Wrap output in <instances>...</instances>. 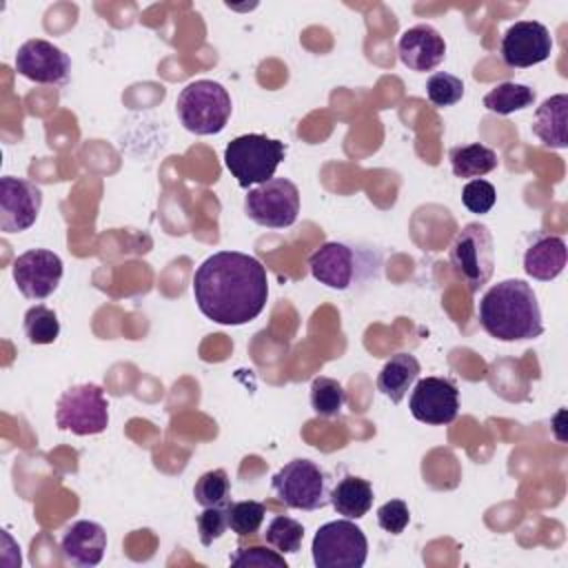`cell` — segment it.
<instances>
[{
  "mask_svg": "<svg viewBox=\"0 0 568 568\" xmlns=\"http://www.w3.org/2000/svg\"><path fill=\"white\" fill-rule=\"evenodd\" d=\"M193 297L204 317L224 326L246 324L266 306V268L240 251L213 253L193 275Z\"/></svg>",
  "mask_w": 568,
  "mask_h": 568,
  "instance_id": "cell-1",
  "label": "cell"
},
{
  "mask_svg": "<svg viewBox=\"0 0 568 568\" xmlns=\"http://www.w3.org/2000/svg\"><path fill=\"white\" fill-rule=\"evenodd\" d=\"M477 320L499 342L535 339L544 333L537 295L524 280H504L490 286L477 304Z\"/></svg>",
  "mask_w": 568,
  "mask_h": 568,
  "instance_id": "cell-2",
  "label": "cell"
},
{
  "mask_svg": "<svg viewBox=\"0 0 568 568\" xmlns=\"http://www.w3.org/2000/svg\"><path fill=\"white\" fill-rule=\"evenodd\" d=\"M284 155V142L266 138L262 133H246L233 138L226 144L224 164L242 189H253L275 178V171Z\"/></svg>",
  "mask_w": 568,
  "mask_h": 568,
  "instance_id": "cell-3",
  "label": "cell"
},
{
  "mask_svg": "<svg viewBox=\"0 0 568 568\" xmlns=\"http://www.w3.org/2000/svg\"><path fill=\"white\" fill-rule=\"evenodd\" d=\"M175 111L186 131L195 135H215L226 126L233 104L229 91L220 82L195 80L180 91Z\"/></svg>",
  "mask_w": 568,
  "mask_h": 568,
  "instance_id": "cell-4",
  "label": "cell"
},
{
  "mask_svg": "<svg viewBox=\"0 0 568 568\" xmlns=\"http://www.w3.org/2000/svg\"><path fill=\"white\" fill-rule=\"evenodd\" d=\"M448 262L468 293H477L488 284L495 271V244L488 226L479 222L466 224L448 248Z\"/></svg>",
  "mask_w": 568,
  "mask_h": 568,
  "instance_id": "cell-5",
  "label": "cell"
},
{
  "mask_svg": "<svg viewBox=\"0 0 568 568\" xmlns=\"http://www.w3.org/2000/svg\"><path fill=\"white\" fill-rule=\"evenodd\" d=\"M271 486L280 501L295 510H317L331 501L326 473L304 457L284 464L273 475Z\"/></svg>",
  "mask_w": 568,
  "mask_h": 568,
  "instance_id": "cell-6",
  "label": "cell"
},
{
  "mask_svg": "<svg viewBox=\"0 0 568 568\" xmlns=\"http://www.w3.org/2000/svg\"><path fill=\"white\" fill-rule=\"evenodd\" d=\"M311 550L317 568H362L368 555V539L353 519L344 517L320 526Z\"/></svg>",
  "mask_w": 568,
  "mask_h": 568,
  "instance_id": "cell-7",
  "label": "cell"
},
{
  "mask_svg": "<svg viewBox=\"0 0 568 568\" xmlns=\"http://www.w3.org/2000/svg\"><path fill=\"white\" fill-rule=\"evenodd\" d=\"M55 424L73 435H98L109 426V402L98 384L67 388L55 404Z\"/></svg>",
  "mask_w": 568,
  "mask_h": 568,
  "instance_id": "cell-8",
  "label": "cell"
},
{
  "mask_svg": "<svg viewBox=\"0 0 568 568\" xmlns=\"http://www.w3.org/2000/svg\"><path fill=\"white\" fill-rule=\"evenodd\" d=\"M244 213L260 226L286 229L297 220L300 191L286 178H271L268 182L248 189Z\"/></svg>",
  "mask_w": 568,
  "mask_h": 568,
  "instance_id": "cell-9",
  "label": "cell"
},
{
  "mask_svg": "<svg viewBox=\"0 0 568 568\" xmlns=\"http://www.w3.org/2000/svg\"><path fill=\"white\" fill-rule=\"evenodd\" d=\"M11 273L18 291L24 297L44 300L58 288L62 280V260L53 251L29 248L16 257Z\"/></svg>",
  "mask_w": 568,
  "mask_h": 568,
  "instance_id": "cell-10",
  "label": "cell"
},
{
  "mask_svg": "<svg viewBox=\"0 0 568 568\" xmlns=\"http://www.w3.org/2000/svg\"><path fill=\"white\" fill-rule=\"evenodd\" d=\"M13 64L22 78L38 84H64L71 73L69 55L42 38H33L20 44Z\"/></svg>",
  "mask_w": 568,
  "mask_h": 568,
  "instance_id": "cell-11",
  "label": "cell"
},
{
  "mask_svg": "<svg viewBox=\"0 0 568 568\" xmlns=\"http://www.w3.org/2000/svg\"><path fill=\"white\" fill-rule=\"evenodd\" d=\"M408 408L410 415L422 424H450L459 413V390L446 377H424L415 384Z\"/></svg>",
  "mask_w": 568,
  "mask_h": 568,
  "instance_id": "cell-12",
  "label": "cell"
},
{
  "mask_svg": "<svg viewBox=\"0 0 568 568\" xmlns=\"http://www.w3.org/2000/svg\"><path fill=\"white\" fill-rule=\"evenodd\" d=\"M42 206V191L24 178H0V229L20 233L36 224Z\"/></svg>",
  "mask_w": 568,
  "mask_h": 568,
  "instance_id": "cell-13",
  "label": "cell"
},
{
  "mask_svg": "<svg viewBox=\"0 0 568 568\" xmlns=\"http://www.w3.org/2000/svg\"><path fill=\"white\" fill-rule=\"evenodd\" d=\"M552 51L550 31L535 20H519L510 24L501 38L499 53L508 67L526 69L544 62Z\"/></svg>",
  "mask_w": 568,
  "mask_h": 568,
  "instance_id": "cell-14",
  "label": "cell"
},
{
  "mask_svg": "<svg viewBox=\"0 0 568 568\" xmlns=\"http://www.w3.org/2000/svg\"><path fill=\"white\" fill-rule=\"evenodd\" d=\"M311 275L335 291H346L359 277V255L346 242H326L308 257Z\"/></svg>",
  "mask_w": 568,
  "mask_h": 568,
  "instance_id": "cell-15",
  "label": "cell"
},
{
  "mask_svg": "<svg viewBox=\"0 0 568 568\" xmlns=\"http://www.w3.org/2000/svg\"><path fill=\"white\" fill-rule=\"evenodd\" d=\"M397 53L410 71H433L444 62L446 42L430 24H415L399 36Z\"/></svg>",
  "mask_w": 568,
  "mask_h": 568,
  "instance_id": "cell-16",
  "label": "cell"
},
{
  "mask_svg": "<svg viewBox=\"0 0 568 568\" xmlns=\"http://www.w3.org/2000/svg\"><path fill=\"white\" fill-rule=\"evenodd\" d=\"M60 550L64 561H69L71 566H80V568L98 566L106 550V532L100 524L80 519L64 530L60 539Z\"/></svg>",
  "mask_w": 568,
  "mask_h": 568,
  "instance_id": "cell-17",
  "label": "cell"
},
{
  "mask_svg": "<svg viewBox=\"0 0 568 568\" xmlns=\"http://www.w3.org/2000/svg\"><path fill=\"white\" fill-rule=\"evenodd\" d=\"M566 257L568 248L559 235H537L524 253V271L539 282H550L564 271Z\"/></svg>",
  "mask_w": 568,
  "mask_h": 568,
  "instance_id": "cell-18",
  "label": "cell"
},
{
  "mask_svg": "<svg viewBox=\"0 0 568 568\" xmlns=\"http://www.w3.org/2000/svg\"><path fill=\"white\" fill-rule=\"evenodd\" d=\"M532 133L550 149L568 144V95L557 93L546 98L532 118Z\"/></svg>",
  "mask_w": 568,
  "mask_h": 568,
  "instance_id": "cell-19",
  "label": "cell"
},
{
  "mask_svg": "<svg viewBox=\"0 0 568 568\" xmlns=\"http://www.w3.org/2000/svg\"><path fill=\"white\" fill-rule=\"evenodd\" d=\"M422 366L410 353H395L377 375V390L393 404H399L415 384Z\"/></svg>",
  "mask_w": 568,
  "mask_h": 568,
  "instance_id": "cell-20",
  "label": "cell"
},
{
  "mask_svg": "<svg viewBox=\"0 0 568 568\" xmlns=\"http://www.w3.org/2000/svg\"><path fill=\"white\" fill-rule=\"evenodd\" d=\"M331 504L337 515L346 519H362L373 506V486L357 475H346L333 486Z\"/></svg>",
  "mask_w": 568,
  "mask_h": 568,
  "instance_id": "cell-21",
  "label": "cell"
},
{
  "mask_svg": "<svg viewBox=\"0 0 568 568\" xmlns=\"http://www.w3.org/2000/svg\"><path fill=\"white\" fill-rule=\"evenodd\" d=\"M450 166L457 178H481L490 171L497 169V153L479 142L464 144V146H453L450 153Z\"/></svg>",
  "mask_w": 568,
  "mask_h": 568,
  "instance_id": "cell-22",
  "label": "cell"
},
{
  "mask_svg": "<svg viewBox=\"0 0 568 568\" xmlns=\"http://www.w3.org/2000/svg\"><path fill=\"white\" fill-rule=\"evenodd\" d=\"M532 102H535V91L528 84H519V82H501L484 95V106L499 115L528 109L532 106Z\"/></svg>",
  "mask_w": 568,
  "mask_h": 568,
  "instance_id": "cell-23",
  "label": "cell"
},
{
  "mask_svg": "<svg viewBox=\"0 0 568 568\" xmlns=\"http://www.w3.org/2000/svg\"><path fill=\"white\" fill-rule=\"evenodd\" d=\"M346 404L344 386L333 377H315L311 384V408L320 417H335Z\"/></svg>",
  "mask_w": 568,
  "mask_h": 568,
  "instance_id": "cell-24",
  "label": "cell"
},
{
  "mask_svg": "<svg viewBox=\"0 0 568 568\" xmlns=\"http://www.w3.org/2000/svg\"><path fill=\"white\" fill-rule=\"evenodd\" d=\"M193 497L202 508L224 506L231 497V479H229L226 470L215 468V470H206L204 475H200L193 486Z\"/></svg>",
  "mask_w": 568,
  "mask_h": 568,
  "instance_id": "cell-25",
  "label": "cell"
},
{
  "mask_svg": "<svg viewBox=\"0 0 568 568\" xmlns=\"http://www.w3.org/2000/svg\"><path fill=\"white\" fill-rule=\"evenodd\" d=\"M264 541L268 546H273L275 550H280L282 555L284 552H297L302 548V541H304V526L300 521H295L293 517L277 515L266 526Z\"/></svg>",
  "mask_w": 568,
  "mask_h": 568,
  "instance_id": "cell-26",
  "label": "cell"
},
{
  "mask_svg": "<svg viewBox=\"0 0 568 568\" xmlns=\"http://www.w3.org/2000/svg\"><path fill=\"white\" fill-rule=\"evenodd\" d=\"M24 335L31 344H53L60 335L55 311L38 304L24 313Z\"/></svg>",
  "mask_w": 568,
  "mask_h": 568,
  "instance_id": "cell-27",
  "label": "cell"
},
{
  "mask_svg": "<svg viewBox=\"0 0 568 568\" xmlns=\"http://www.w3.org/2000/svg\"><path fill=\"white\" fill-rule=\"evenodd\" d=\"M266 508L262 501L246 499V501H235L226 506V517H229V528L240 535V537H251L260 530L264 521Z\"/></svg>",
  "mask_w": 568,
  "mask_h": 568,
  "instance_id": "cell-28",
  "label": "cell"
},
{
  "mask_svg": "<svg viewBox=\"0 0 568 568\" xmlns=\"http://www.w3.org/2000/svg\"><path fill=\"white\" fill-rule=\"evenodd\" d=\"M426 95L435 106H453L464 95V82L453 73L437 71L426 82Z\"/></svg>",
  "mask_w": 568,
  "mask_h": 568,
  "instance_id": "cell-29",
  "label": "cell"
},
{
  "mask_svg": "<svg viewBox=\"0 0 568 568\" xmlns=\"http://www.w3.org/2000/svg\"><path fill=\"white\" fill-rule=\"evenodd\" d=\"M495 200H497L495 186L481 178L470 180L462 191V202L470 213H479V215L488 213L495 206Z\"/></svg>",
  "mask_w": 568,
  "mask_h": 568,
  "instance_id": "cell-30",
  "label": "cell"
},
{
  "mask_svg": "<svg viewBox=\"0 0 568 568\" xmlns=\"http://www.w3.org/2000/svg\"><path fill=\"white\" fill-rule=\"evenodd\" d=\"M231 566H275V568H286V559L280 550H268L264 546H248V548H237L231 555Z\"/></svg>",
  "mask_w": 568,
  "mask_h": 568,
  "instance_id": "cell-31",
  "label": "cell"
},
{
  "mask_svg": "<svg viewBox=\"0 0 568 568\" xmlns=\"http://www.w3.org/2000/svg\"><path fill=\"white\" fill-rule=\"evenodd\" d=\"M226 528H229L226 506H209L197 515V532L204 546H211L215 539H220Z\"/></svg>",
  "mask_w": 568,
  "mask_h": 568,
  "instance_id": "cell-32",
  "label": "cell"
},
{
  "mask_svg": "<svg viewBox=\"0 0 568 568\" xmlns=\"http://www.w3.org/2000/svg\"><path fill=\"white\" fill-rule=\"evenodd\" d=\"M408 521H410V513H408L406 501H402V499H390L377 508V524H379V528H384L390 535L404 532Z\"/></svg>",
  "mask_w": 568,
  "mask_h": 568,
  "instance_id": "cell-33",
  "label": "cell"
}]
</instances>
